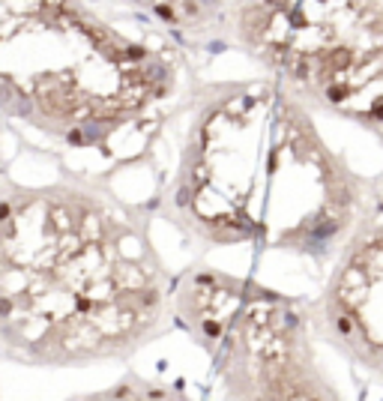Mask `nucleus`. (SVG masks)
I'll return each instance as SVG.
<instances>
[{
    "label": "nucleus",
    "instance_id": "f257e3e1",
    "mask_svg": "<svg viewBox=\"0 0 383 401\" xmlns=\"http://www.w3.org/2000/svg\"><path fill=\"white\" fill-rule=\"evenodd\" d=\"M171 282L117 195L81 180L0 189V360H129L171 324Z\"/></svg>",
    "mask_w": 383,
    "mask_h": 401
},
{
    "label": "nucleus",
    "instance_id": "f03ea898",
    "mask_svg": "<svg viewBox=\"0 0 383 401\" xmlns=\"http://www.w3.org/2000/svg\"><path fill=\"white\" fill-rule=\"evenodd\" d=\"M372 201L309 105L270 75L198 99L162 213L207 246L330 258L369 225Z\"/></svg>",
    "mask_w": 383,
    "mask_h": 401
},
{
    "label": "nucleus",
    "instance_id": "7ed1b4c3",
    "mask_svg": "<svg viewBox=\"0 0 383 401\" xmlns=\"http://www.w3.org/2000/svg\"><path fill=\"white\" fill-rule=\"evenodd\" d=\"M177 42L75 0H0V108L63 141L99 138L177 90Z\"/></svg>",
    "mask_w": 383,
    "mask_h": 401
},
{
    "label": "nucleus",
    "instance_id": "20e7f679",
    "mask_svg": "<svg viewBox=\"0 0 383 401\" xmlns=\"http://www.w3.org/2000/svg\"><path fill=\"white\" fill-rule=\"evenodd\" d=\"M171 321L207 354L231 399H336L315 354L312 309L210 267L171 282Z\"/></svg>",
    "mask_w": 383,
    "mask_h": 401
},
{
    "label": "nucleus",
    "instance_id": "39448f33",
    "mask_svg": "<svg viewBox=\"0 0 383 401\" xmlns=\"http://www.w3.org/2000/svg\"><path fill=\"white\" fill-rule=\"evenodd\" d=\"M234 33L306 105L383 129V0H243Z\"/></svg>",
    "mask_w": 383,
    "mask_h": 401
},
{
    "label": "nucleus",
    "instance_id": "423d86ee",
    "mask_svg": "<svg viewBox=\"0 0 383 401\" xmlns=\"http://www.w3.org/2000/svg\"><path fill=\"white\" fill-rule=\"evenodd\" d=\"M312 321L342 357L383 378V225L369 222L345 243Z\"/></svg>",
    "mask_w": 383,
    "mask_h": 401
},
{
    "label": "nucleus",
    "instance_id": "0eeeda50",
    "mask_svg": "<svg viewBox=\"0 0 383 401\" xmlns=\"http://www.w3.org/2000/svg\"><path fill=\"white\" fill-rule=\"evenodd\" d=\"M75 3H84L114 18L159 27L177 39L207 27L225 6V0H75Z\"/></svg>",
    "mask_w": 383,
    "mask_h": 401
}]
</instances>
